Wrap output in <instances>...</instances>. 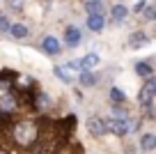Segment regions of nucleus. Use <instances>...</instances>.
Here are the masks:
<instances>
[{
    "label": "nucleus",
    "mask_w": 156,
    "mask_h": 154,
    "mask_svg": "<svg viewBox=\"0 0 156 154\" xmlns=\"http://www.w3.org/2000/svg\"><path fill=\"white\" fill-rule=\"evenodd\" d=\"M126 14H129V9L124 5H115L112 7V21H115V23H122V21L126 19Z\"/></svg>",
    "instance_id": "15"
},
{
    "label": "nucleus",
    "mask_w": 156,
    "mask_h": 154,
    "mask_svg": "<svg viewBox=\"0 0 156 154\" xmlns=\"http://www.w3.org/2000/svg\"><path fill=\"white\" fill-rule=\"evenodd\" d=\"M0 154H7V152H5V149H2V147H0Z\"/></svg>",
    "instance_id": "25"
},
{
    "label": "nucleus",
    "mask_w": 156,
    "mask_h": 154,
    "mask_svg": "<svg viewBox=\"0 0 156 154\" xmlns=\"http://www.w3.org/2000/svg\"><path fill=\"white\" fill-rule=\"evenodd\" d=\"M142 16H145V21H156V5H147L142 9Z\"/></svg>",
    "instance_id": "20"
},
{
    "label": "nucleus",
    "mask_w": 156,
    "mask_h": 154,
    "mask_svg": "<svg viewBox=\"0 0 156 154\" xmlns=\"http://www.w3.org/2000/svg\"><path fill=\"white\" fill-rule=\"evenodd\" d=\"M12 136H14L16 145H21V147H32L37 136H39V127L34 124V122H30V120H23V122H19V124L14 127Z\"/></svg>",
    "instance_id": "1"
},
{
    "label": "nucleus",
    "mask_w": 156,
    "mask_h": 154,
    "mask_svg": "<svg viewBox=\"0 0 156 154\" xmlns=\"http://www.w3.org/2000/svg\"><path fill=\"white\" fill-rule=\"evenodd\" d=\"M87 129H90V134L92 136H103L106 134V120H101V117H90L87 120Z\"/></svg>",
    "instance_id": "7"
},
{
    "label": "nucleus",
    "mask_w": 156,
    "mask_h": 154,
    "mask_svg": "<svg viewBox=\"0 0 156 154\" xmlns=\"http://www.w3.org/2000/svg\"><path fill=\"white\" fill-rule=\"evenodd\" d=\"M151 72H154V69H151V64H149V62H136V74H138V76L149 78V76H151Z\"/></svg>",
    "instance_id": "16"
},
{
    "label": "nucleus",
    "mask_w": 156,
    "mask_h": 154,
    "mask_svg": "<svg viewBox=\"0 0 156 154\" xmlns=\"http://www.w3.org/2000/svg\"><path fill=\"white\" fill-rule=\"evenodd\" d=\"M78 83L83 87H92V85H97V76L92 72H80L78 74Z\"/></svg>",
    "instance_id": "12"
},
{
    "label": "nucleus",
    "mask_w": 156,
    "mask_h": 154,
    "mask_svg": "<svg viewBox=\"0 0 156 154\" xmlns=\"http://www.w3.org/2000/svg\"><path fill=\"white\" fill-rule=\"evenodd\" d=\"M7 5H9L12 9H23V5H25V0H7Z\"/></svg>",
    "instance_id": "22"
},
{
    "label": "nucleus",
    "mask_w": 156,
    "mask_h": 154,
    "mask_svg": "<svg viewBox=\"0 0 156 154\" xmlns=\"http://www.w3.org/2000/svg\"><path fill=\"white\" fill-rule=\"evenodd\" d=\"M87 28L92 30V32H101V30L106 28V16H101V14L87 16Z\"/></svg>",
    "instance_id": "10"
},
{
    "label": "nucleus",
    "mask_w": 156,
    "mask_h": 154,
    "mask_svg": "<svg viewBox=\"0 0 156 154\" xmlns=\"http://www.w3.org/2000/svg\"><path fill=\"white\" fill-rule=\"evenodd\" d=\"M9 35H12L14 39H25V37H28V28H25L23 23H14V25L9 28Z\"/></svg>",
    "instance_id": "14"
},
{
    "label": "nucleus",
    "mask_w": 156,
    "mask_h": 154,
    "mask_svg": "<svg viewBox=\"0 0 156 154\" xmlns=\"http://www.w3.org/2000/svg\"><path fill=\"white\" fill-rule=\"evenodd\" d=\"M41 48H44L46 55H58L60 53V39L53 37V35H46V37L41 39Z\"/></svg>",
    "instance_id": "4"
},
{
    "label": "nucleus",
    "mask_w": 156,
    "mask_h": 154,
    "mask_svg": "<svg viewBox=\"0 0 156 154\" xmlns=\"http://www.w3.org/2000/svg\"><path fill=\"white\" fill-rule=\"evenodd\" d=\"M85 9H87L90 16H94V14H101V16H103V5H101V0H92V2H87V5H85Z\"/></svg>",
    "instance_id": "17"
},
{
    "label": "nucleus",
    "mask_w": 156,
    "mask_h": 154,
    "mask_svg": "<svg viewBox=\"0 0 156 154\" xmlns=\"http://www.w3.org/2000/svg\"><path fill=\"white\" fill-rule=\"evenodd\" d=\"M9 21H7V16H0V35H5V32H9Z\"/></svg>",
    "instance_id": "21"
},
{
    "label": "nucleus",
    "mask_w": 156,
    "mask_h": 154,
    "mask_svg": "<svg viewBox=\"0 0 156 154\" xmlns=\"http://www.w3.org/2000/svg\"><path fill=\"white\" fill-rule=\"evenodd\" d=\"M145 0H138V2H136V7H133V12H142V9H145Z\"/></svg>",
    "instance_id": "24"
},
{
    "label": "nucleus",
    "mask_w": 156,
    "mask_h": 154,
    "mask_svg": "<svg viewBox=\"0 0 156 154\" xmlns=\"http://www.w3.org/2000/svg\"><path fill=\"white\" fill-rule=\"evenodd\" d=\"M80 39H83V32H80V28H76V25H69V28L64 30V44H67V46H78V44H80Z\"/></svg>",
    "instance_id": "5"
},
{
    "label": "nucleus",
    "mask_w": 156,
    "mask_h": 154,
    "mask_svg": "<svg viewBox=\"0 0 156 154\" xmlns=\"http://www.w3.org/2000/svg\"><path fill=\"white\" fill-rule=\"evenodd\" d=\"M34 108L37 111H48L51 108V97L46 92H37L34 94Z\"/></svg>",
    "instance_id": "11"
},
{
    "label": "nucleus",
    "mask_w": 156,
    "mask_h": 154,
    "mask_svg": "<svg viewBox=\"0 0 156 154\" xmlns=\"http://www.w3.org/2000/svg\"><path fill=\"white\" fill-rule=\"evenodd\" d=\"M110 101L112 104H124V101H126V94H124L119 87H110Z\"/></svg>",
    "instance_id": "19"
},
{
    "label": "nucleus",
    "mask_w": 156,
    "mask_h": 154,
    "mask_svg": "<svg viewBox=\"0 0 156 154\" xmlns=\"http://www.w3.org/2000/svg\"><path fill=\"white\" fill-rule=\"evenodd\" d=\"M87 2H92V0H87Z\"/></svg>",
    "instance_id": "26"
},
{
    "label": "nucleus",
    "mask_w": 156,
    "mask_h": 154,
    "mask_svg": "<svg viewBox=\"0 0 156 154\" xmlns=\"http://www.w3.org/2000/svg\"><path fill=\"white\" fill-rule=\"evenodd\" d=\"M78 62H67V64H60V67H55V76L60 78L62 83H67V85H71L73 81L78 78Z\"/></svg>",
    "instance_id": "3"
},
{
    "label": "nucleus",
    "mask_w": 156,
    "mask_h": 154,
    "mask_svg": "<svg viewBox=\"0 0 156 154\" xmlns=\"http://www.w3.org/2000/svg\"><path fill=\"white\" fill-rule=\"evenodd\" d=\"M129 44H131L133 48L142 46V44H147V35H145V32H140V30H138V32H133V35H131V39H129Z\"/></svg>",
    "instance_id": "18"
},
{
    "label": "nucleus",
    "mask_w": 156,
    "mask_h": 154,
    "mask_svg": "<svg viewBox=\"0 0 156 154\" xmlns=\"http://www.w3.org/2000/svg\"><path fill=\"white\" fill-rule=\"evenodd\" d=\"M99 62H101V60H99L97 53H87L83 60H78V69H80V72H92Z\"/></svg>",
    "instance_id": "8"
},
{
    "label": "nucleus",
    "mask_w": 156,
    "mask_h": 154,
    "mask_svg": "<svg viewBox=\"0 0 156 154\" xmlns=\"http://www.w3.org/2000/svg\"><path fill=\"white\" fill-rule=\"evenodd\" d=\"M140 147L145 149V152L156 149V136H154V134H145V136L140 138Z\"/></svg>",
    "instance_id": "13"
},
{
    "label": "nucleus",
    "mask_w": 156,
    "mask_h": 154,
    "mask_svg": "<svg viewBox=\"0 0 156 154\" xmlns=\"http://www.w3.org/2000/svg\"><path fill=\"white\" fill-rule=\"evenodd\" d=\"M138 101H140V106H145V108H149L151 111V115H154V104H151V101H154V94H151V90L149 87H140V94H138Z\"/></svg>",
    "instance_id": "9"
},
{
    "label": "nucleus",
    "mask_w": 156,
    "mask_h": 154,
    "mask_svg": "<svg viewBox=\"0 0 156 154\" xmlns=\"http://www.w3.org/2000/svg\"><path fill=\"white\" fill-rule=\"evenodd\" d=\"M147 87H149V90H151V94L156 97V76H151V78H149V83H147Z\"/></svg>",
    "instance_id": "23"
},
{
    "label": "nucleus",
    "mask_w": 156,
    "mask_h": 154,
    "mask_svg": "<svg viewBox=\"0 0 156 154\" xmlns=\"http://www.w3.org/2000/svg\"><path fill=\"white\" fill-rule=\"evenodd\" d=\"M106 129L115 136H126V134L138 131V122L136 120H117V117H110V120H106Z\"/></svg>",
    "instance_id": "2"
},
{
    "label": "nucleus",
    "mask_w": 156,
    "mask_h": 154,
    "mask_svg": "<svg viewBox=\"0 0 156 154\" xmlns=\"http://www.w3.org/2000/svg\"><path fill=\"white\" fill-rule=\"evenodd\" d=\"M16 108H19V101H16L14 94H2L0 97V113H14Z\"/></svg>",
    "instance_id": "6"
}]
</instances>
